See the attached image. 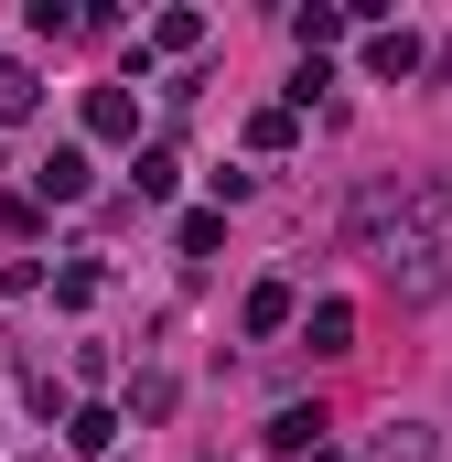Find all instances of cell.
Returning <instances> with one entry per match:
<instances>
[{
	"label": "cell",
	"instance_id": "5bb4252c",
	"mask_svg": "<svg viewBox=\"0 0 452 462\" xmlns=\"http://www.w3.org/2000/svg\"><path fill=\"white\" fill-rule=\"evenodd\" d=\"M54 301L87 312V301H98V258H65V269H54Z\"/></svg>",
	"mask_w": 452,
	"mask_h": 462
},
{
	"label": "cell",
	"instance_id": "8992f818",
	"mask_svg": "<svg viewBox=\"0 0 452 462\" xmlns=\"http://www.w3.org/2000/svg\"><path fill=\"white\" fill-rule=\"evenodd\" d=\"M324 430H334V420H324L313 398H291V409L269 420V452H324Z\"/></svg>",
	"mask_w": 452,
	"mask_h": 462
},
{
	"label": "cell",
	"instance_id": "7c38bea8",
	"mask_svg": "<svg viewBox=\"0 0 452 462\" xmlns=\"http://www.w3.org/2000/svg\"><path fill=\"white\" fill-rule=\"evenodd\" d=\"M410 65H420V32H366V76H388V87H399Z\"/></svg>",
	"mask_w": 452,
	"mask_h": 462
},
{
	"label": "cell",
	"instance_id": "277c9868",
	"mask_svg": "<svg viewBox=\"0 0 452 462\" xmlns=\"http://www.w3.org/2000/svg\"><path fill=\"white\" fill-rule=\"evenodd\" d=\"M87 140H140V97L129 87H87Z\"/></svg>",
	"mask_w": 452,
	"mask_h": 462
},
{
	"label": "cell",
	"instance_id": "2e32d148",
	"mask_svg": "<svg viewBox=\"0 0 452 462\" xmlns=\"http://www.w3.org/2000/svg\"><path fill=\"white\" fill-rule=\"evenodd\" d=\"M173 236H184V258H205V247H216V236H226V216H216V205H205V216H184V226H173Z\"/></svg>",
	"mask_w": 452,
	"mask_h": 462
},
{
	"label": "cell",
	"instance_id": "30bf717a",
	"mask_svg": "<svg viewBox=\"0 0 452 462\" xmlns=\"http://www.w3.org/2000/svg\"><path fill=\"white\" fill-rule=\"evenodd\" d=\"M302 345H313V355H344V345H355V312H344V301H313V312H302Z\"/></svg>",
	"mask_w": 452,
	"mask_h": 462
},
{
	"label": "cell",
	"instance_id": "8fae6325",
	"mask_svg": "<svg viewBox=\"0 0 452 462\" xmlns=\"http://www.w3.org/2000/svg\"><path fill=\"white\" fill-rule=\"evenodd\" d=\"M205 43V11H162L151 32H140V54H194Z\"/></svg>",
	"mask_w": 452,
	"mask_h": 462
},
{
	"label": "cell",
	"instance_id": "6da1fadb",
	"mask_svg": "<svg viewBox=\"0 0 452 462\" xmlns=\"http://www.w3.org/2000/svg\"><path fill=\"white\" fill-rule=\"evenodd\" d=\"M388 291H399V301H442V291H452V236L399 247V258H388Z\"/></svg>",
	"mask_w": 452,
	"mask_h": 462
},
{
	"label": "cell",
	"instance_id": "ba28073f",
	"mask_svg": "<svg viewBox=\"0 0 452 462\" xmlns=\"http://www.w3.org/2000/svg\"><path fill=\"white\" fill-rule=\"evenodd\" d=\"M33 108H43V76H33L22 54H0V129H11V118H33Z\"/></svg>",
	"mask_w": 452,
	"mask_h": 462
},
{
	"label": "cell",
	"instance_id": "52a82bcc",
	"mask_svg": "<svg viewBox=\"0 0 452 462\" xmlns=\"http://www.w3.org/2000/svg\"><path fill=\"white\" fill-rule=\"evenodd\" d=\"M291 323H302L291 280H259V291H248V334H291Z\"/></svg>",
	"mask_w": 452,
	"mask_h": 462
},
{
	"label": "cell",
	"instance_id": "4fadbf2b",
	"mask_svg": "<svg viewBox=\"0 0 452 462\" xmlns=\"http://www.w3.org/2000/svg\"><path fill=\"white\" fill-rule=\"evenodd\" d=\"M291 140H302V108H291V97H280V108H259V118H248V151H291Z\"/></svg>",
	"mask_w": 452,
	"mask_h": 462
},
{
	"label": "cell",
	"instance_id": "9c48e42d",
	"mask_svg": "<svg viewBox=\"0 0 452 462\" xmlns=\"http://www.w3.org/2000/svg\"><path fill=\"white\" fill-rule=\"evenodd\" d=\"M118 430H129L118 409H76V420H65V441H76L87 462H108V452H118Z\"/></svg>",
	"mask_w": 452,
	"mask_h": 462
},
{
	"label": "cell",
	"instance_id": "3957f363",
	"mask_svg": "<svg viewBox=\"0 0 452 462\" xmlns=\"http://www.w3.org/2000/svg\"><path fill=\"white\" fill-rule=\"evenodd\" d=\"M366 462H442V430L431 420H388V430H366Z\"/></svg>",
	"mask_w": 452,
	"mask_h": 462
},
{
	"label": "cell",
	"instance_id": "e0dca14e",
	"mask_svg": "<svg viewBox=\"0 0 452 462\" xmlns=\"http://www.w3.org/2000/svg\"><path fill=\"white\" fill-rule=\"evenodd\" d=\"M313 462H355V452H313Z\"/></svg>",
	"mask_w": 452,
	"mask_h": 462
},
{
	"label": "cell",
	"instance_id": "5b68a950",
	"mask_svg": "<svg viewBox=\"0 0 452 462\" xmlns=\"http://www.w3.org/2000/svg\"><path fill=\"white\" fill-rule=\"evenodd\" d=\"M173 183H184V162H173L162 140H151V151H129V194H140V205H173Z\"/></svg>",
	"mask_w": 452,
	"mask_h": 462
},
{
	"label": "cell",
	"instance_id": "7a4b0ae2",
	"mask_svg": "<svg viewBox=\"0 0 452 462\" xmlns=\"http://www.w3.org/2000/svg\"><path fill=\"white\" fill-rule=\"evenodd\" d=\"M87 183H98V162H87V140H54V151L33 162V194H43V205H87Z\"/></svg>",
	"mask_w": 452,
	"mask_h": 462
},
{
	"label": "cell",
	"instance_id": "9a60e30c",
	"mask_svg": "<svg viewBox=\"0 0 452 462\" xmlns=\"http://www.w3.org/2000/svg\"><path fill=\"white\" fill-rule=\"evenodd\" d=\"M129 420H173V376H129Z\"/></svg>",
	"mask_w": 452,
	"mask_h": 462
}]
</instances>
